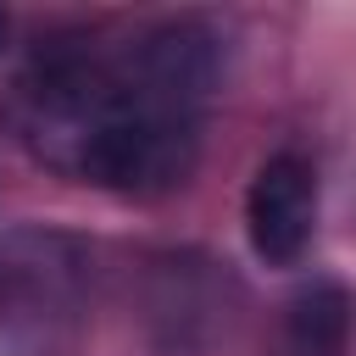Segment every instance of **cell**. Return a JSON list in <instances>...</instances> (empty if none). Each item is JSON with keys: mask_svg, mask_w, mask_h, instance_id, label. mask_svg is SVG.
Instances as JSON below:
<instances>
[{"mask_svg": "<svg viewBox=\"0 0 356 356\" xmlns=\"http://www.w3.org/2000/svg\"><path fill=\"white\" fill-rule=\"evenodd\" d=\"M356 328V300L334 278H312L284 317V356H345Z\"/></svg>", "mask_w": 356, "mask_h": 356, "instance_id": "3", "label": "cell"}, {"mask_svg": "<svg viewBox=\"0 0 356 356\" xmlns=\"http://www.w3.org/2000/svg\"><path fill=\"white\" fill-rule=\"evenodd\" d=\"M317 222V172L300 150H278L256 167L245 195V234L267 267H295Z\"/></svg>", "mask_w": 356, "mask_h": 356, "instance_id": "2", "label": "cell"}, {"mask_svg": "<svg viewBox=\"0 0 356 356\" xmlns=\"http://www.w3.org/2000/svg\"><path fill=\"white\" fill-rule=\"evenodd\" d=\"M6 39H11V17L0 11V56H6Z\"/></svg>", "mask_w": 356, "mask_h": 356, "instance_id": "4", "label": "cell"}, {"mask_svg": "<svg viewBox=\"0 0 356 356\" xmlns=\"http://www.w3.org/2000/svg\"><path fill=\"white\" fill-rule=\"evenodd\" d=\"M0 117L39 167L111 195H167L200 156V106L167 95L128 44L100 56L83 33L39 39Z\"/></svg>", "mask_w": 356, "mask_h": 356, "instance_id": "1", "label": "cell"}]
</instances>
